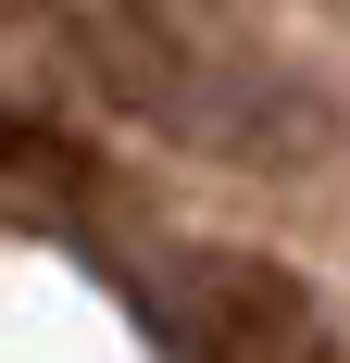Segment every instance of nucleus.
<instances>
[{
    "label": "nucleus",
    "mask_w": 350,
    "mask_h": 363,
    "mask_svg": "<svg viewBox=\"0 0 350 363\" xmlns=\"http://www.w3.org/2000/svg\"><path fill=\"white\" fill-rule=\"evenodd\" d=\"M138 13H163V26H188V13H201V26H213V13H225V0H138Z\"/></svg>",
    "instance_id": "nucleus-3"
},
{
    "label": "nucleus",
    "mask_w": 350,
    "mask_h": 363,
    "mask_svg": "<svg viewBox=\"0 0 350 363\" xmlns=\"http://www.w3.org/2000/svg\"><path fill=\"white\" fill-rule=\"evenodd\" d=\"M175 326L201 363H350L325 301L263 251H188L175 263Z\"/></svg>",
    "instance_id": "nucleus-1"
},
{
    "label": "nucleus",
    "mask_w": 350,
    "mask_h": 363,
    "mask_svg": "<svg viewBox=\"0 0 350 363\" xmlns=\"http://www.w3.org/2000/svg\"><path fill=\"white\" fill-rule=\"evenodd\" d=\"M0 176H38V188H75V150L50 138V125H26V113H0Z\"/></svg>",
    "instance_id": "nucleus-2"
}]
</instances>
